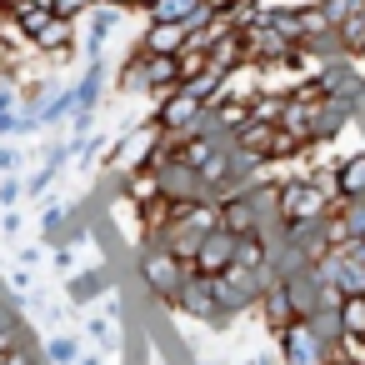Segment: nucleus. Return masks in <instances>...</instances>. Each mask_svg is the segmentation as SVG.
Segmentation results:
<instances>
[{
  "label": "nucleus",
  "instance_id": "1",
  "mask_svg": "<svg viewBox=\"0 0 365 365\" xmlns=\"http://www.w3.org/2000/svg\"><path fill=\"white\" fill-rule=\"evenodd\" d=\"M185 275H190V265H185L180 255H170L165 245L145 240V245L135 250V280H140V290H145L150 300L170 305V310H175V295H180Z\"/></svg>",
  "mask_w": 365,
  "mask_h": 365
},
{
  "label": "nucleus",
  "instance_id": "2",
  "mask_svg": "<svg viewBox=\"0 0 365 365\" xmlns=\"http://www.w3.org/2000/svg\"><path fill=\"white\" fill-rule=\"evenodd\" d=\"M340 200L315 180V175H295V180H280V205H275V225H310V220H325Z\"/></svg>",
  "mask_w": 365,
  "mask_h": 365
},
{
  "label": "nucleus",
  "instance_id": "3",
  "mask_svg": "<svg viewBox=\"0 0 365 365\" xmlns=\"http://www.w3.org/2000/svg\"><path fill=\"white\" fill-rule=\"evenodd\" d=\"M160 125L155 120H135V125H125V135L120 140H110V150H106V175H130V170H140V165H150V155H155V145H160Z\"/></svg>",
  "mask_w": 365,
  "mask_h": 365
},
{
  "label": "nucleus",
  "instance_id": "4",
  "mask_svg": "<svg viewBox=\"0 0 365 365\" xmlns=\"http://www.w3.org/2000/svg\"><path fill=\"white\" fill-rule=\"evenodd\" d=\"M155 125L165 135H200L205 130V101L190 96L185 86L170 96H155Z\"/></svg>",
  "mask_w": 365,
  "mask_h": 365
},
{
  "label": "nucleus",
  "instance_id": "5",
  "mask_svg": "<svg viewBox=\"0 0 365 365\" xmlns=\"http://www.w3.org/2000/svg\"><path fill=\"white\" fill-rule=\"evenodd\" d=\"M175 310L190 315V320H200V325H210V330H230V320H235V315L220 310L210 275H195V270L185 275V285H180V295H175Z\"/></svg>",
  "mask_w": 365,
  "mask_h": 365
},
{
  "label": "nucleus",
  "instance_id": "6",
  "mask_svg": "<svg viewBox=\"0 0 365 365\" xmlns=\"http://www.w3.org/2000/svg\"><path fill=\"white\" fill-rule=\"evenodd\" d=\"M275 340H280V365H325L330 355H340V350H335V345H330V340H325L310 320L285 325Z\"/></svg>",
  "mask_w": 365,
  "mask_h": 365
},
{
  "label": "nucleus",
  "instance_id": "7",
  "mask_svg": "<svg viewBox=\"0 0 365 365\" xmlns=\"http://www.w3.org/2000/svg\"><path fill=\"white\" fill-rule=\"evenodd\" d=\"M31 51L46 56V61H71V56H81V21L51 16V21L31 36Z\"/></svg>",
  "mask_w": 365,
  "mask_h": 365
},
{
  "label": "nucleus",
  "instance_id": "8",
  "mask_svg": "<svg viewBox=\"0 0 365 365\" xmlns=\"http://www.w3.org/2000/svg\"><path fill=\"white\" fill-rule=\"evenodd\" d=\"M155 175H160V200H170V205L210 200V190H205V180H200V170H195V165H185V160H165V165H155Z\"/></svg>",
  "mask_w": 365,
  "mask_h": 365
},
{
  "label": "nucleus",
  "instance_id": "9",
  "mask_svg": "<svg viewBox=\"0 0 365 365\" xmlns=\"http://www.w3.org/2000/svg\"><path fill=\"white\" fill-rule=\"evenodd\" d=\"M215 205H220V230H230V235H250V230H260V225H275V220H265V210L255 205L250 185L235 190V195H225V200H215Z\"/></svg>",
  "mask_w": 365,
  "mask_h": 365
},
{
  "label": "nucleus",
  "instance_id": "10",
  "mask_svg": "<svg viewBox=\"0 0 365 365\" xmlns=\"http://www.w3.org/2000/svg\"><path fill=\"white\" fill-rule=\"evenodd\" d=\"M230 265H235V235H230V230H210V235L200 240L190 270H195V275H220V270H230Z\"/></svg>",
  "mask_w": 365,
  "mask_h": 365
},
{
  "label": "nucleus",
  "instance_id": "11",
  "mask_svg": "<svg viewBox=\"0 0 365 365\" xmlns=\"http://www.w3.org/2000/svg\"><path fill=\"white\" fill-rule=\"evenodd\" d=\"M185 46H190V31L175 26V21H145V31H140L145 56H180Z\"/></svg>",
  "mask_w": 365,
  "mask_h": 365
},
{
  "label": "nucleus",
  "instance_id": "12",
  "mask_svg": "<svg viewBox=\"0 0 365 365\" xmlns=\"http://www.w3.org/2000/svg\"><path fill=\"white\" fill-rule=\"evenodd\" d=\"M110 270L106 265H91V270H76L71 280H66V300L71 305H96V300H106L110 295Z\"/></svg>",
  "mask_w": 365,
  "mask_h": 365
},
{
  "label": "nucleus",
  "instance_id": "13",
  "mask_svg": "<svg viewBox=\"0 0 365 365\" xmlns=\"http://www.w3.org/2000/svg\"><path fill=\"white\" fill-rule=\"evenodd\" d=\"M255 310H260V315H265V325H270V330H275V335H280V330H285V325H295V320H300V315H295V305H290V285H285V280H270V285H265V295H260V305H255Z\"/></svg>",
  "mask_w": 365,
  "mask_h": 365
},
{
  "label": "nucleus",
  "instance_id": "14",
  "mask_svg": "<svg viewBox=\"0 0 365 365\" xmlns=\"http://www.w3.org/2000/svg\"><path fill=\"white\" fill-rule=\"evenodd\" d=\"M71 91H76V110H101V101H106V61H86V76L71 81Z\"/></svg>",
  "mask_w": 365,
  "mask_h": 365
},
{
  "label": "nucleus",
  "instance_id": "15",
  "mask_svg": "<svg viewBox=\"0 0 365 365\" xmlns=\"http://www.w3.org/2000/svg\"><path fill=\"white\" fill-rule=\"evenodd\" d=\"M120 200H130V205H155L160 200V175H155V165H140V170H130V175H120Z\"/></svg>",
  "mask_w": 365,
  "mask_h": 365
},
{
  "label": "nucleus",
  "instance_id": "16",
  "mask_svg": "<svg viewBox=\"0 0 365 365\" xmlns=\"http://www.w3.org/2000/svg\"><path fill=\"white\" fill-rule=\"evenodd\" d=\"M335 200H365V150L340 155V165H335Z\"/></svg>",
  "mask_w": 365,
  "mask_h": 365
},
{
  "label": "nucleus",
  "instance_id": "17",
  "mask_svg": "<svg viewBox=\"0 0 365 365\" xmlns=\"http://www.w3.org/2000/svg\"><path fill=\"white\" fill-rule=\"evenodd\" d=\"M115 96H150V76H145V51L135 46L125 56V66L115 71Z\"/></svg>",
  "mask_w": 365,
  "mask_h": 365
},
{
  "label": "nucleus",
  "instance_id": "18",
  "mask_svg": "<svg viewBox=\"0 0 365 365\" xmlns=\"http://www.w3.org/2000/svg\"><path fill=\"white\" fill-rule=\"evenodd\" d=\"M145 76H150V96H170V91L185 86L175 56H145Z\"/></svg>",
  "mask_w": 365,
  "mask_h": 365
},
{
  "label": "nucleus",
  "instance_id": "19",
  "mask_svg": "<svg viewBox=\"0 0 365 365\" xmlns=\"http://www.w3.org/2000/svg\"><path fill=\"white\" fill-rule=\"evenodd\" d=\"M335 315H340V330H345V350L365 345V295H340Z\"/></svg>",
  "mask_w": 365,
  "mask_h": 365
},
{
  "label": "nucleus",
  "instance_id": "20",
  "mask_svg": "<svg viewBox=\"0 0 365 365\" xmlns=\"http://www.w3.org/2000/svg\"><path fill=\"white\" fill-rule=\"evenodd\" d=\"M41 355H46V365H76V360H81L76 330H56L51 340H41Z\"/></svg>",
  "mask_w": 365,
  "mask_h": 365
},
{
  "label": "nucleus",
  "instance_id": "21",
  "mask_svg": "<svg viewBox=\"0 0 365 365\" xmlns=\"http://www.w3.org/2000/svg\"><path fill=\"white\" fill-rule=\"evenodd\" d=\"M335 36H340V56L345 61H360L365 56V11H355L345 26H335Z\"/></svg>",
  "mask_w": 365,
  "mask_h": 365
},
{
  "label": "nucleus",
  "instance_id": "22",
  "mask_svg": "<svg viewBox=\"0 0 365 365\" xmlns=\"http://www.w3.org/2000/svg\"><path fill=\"white\" fill-rule=\"evenodd\" d=\"M71 110H76V91H71V86H61V91H56V96H51V101L36 110V115H41V130H56V125H61Z\"/></svg>",
  "mask_w": 365,
  "mask_h": 365
},
{
  "label": "nucleus",
  "instance_id": "23",
  "mask_svg": "<svg viewBox=\"0 0 365 365\" xmlns=\"http://www.w3.org/2000/svg\"><path fill=\"white\" fill-rule=\"evenodd\" d=\"M66 220H71V210H66V205H46V215H41V235L51 240V250H56V245H66Z\"/></svg>",
  "mask_w": 365,
  "mask_h": 365
},
{
  "label": "nucleus",
  "instance_id": "24",
  "mask_svg": "<svg viewBox=\"0 0 365 365\" xmlns=\"http://www.w3.org/2000/svg\"><path fill=\"white\" fill-rule=\"evenodd\" d=\"M86 335H91L101 350H115V345H120V335H115V320H110V315H91V320H86Z\"/></svg>",
  "mask_w": 365,
  "mask_h": 365
},
{
  "label": "nucleus",
  "instance_id": "25",
  "mask_svg": "<svg viewBox=\"0 0 365 365\" xmlns=\"http://www.w3.org/2000/svg\"><path fill=\"white\" fill-rule=\"evenodd\" d=\"M0 365H41V345H36V340L6 345V350H0Z\"/></svg>",
  "mask_w": 365,
  "mask_h": 365
},
{
  "label": "nucleus",
  "instance_id": "26",
  "mask_svg": "<svg viewBox=\"0 0 365 365\" xmlns=\"http://www.w3.org/2000/svg\"><path fill=\"white\" fill-rule=\"evenodd\" d=\"M26 200V175H0V210H16Z\"/></svg>",
  "mask_w": 365,
  "mask_h": 365
},
{
  "label": "nucleus",
  "instance_id": "27",
  "mask_svg": "<svg viewBox=\"0 0 365 365\" xmlns=\"http://www.w3.org/2000/svg\"><path fill=\"white\" fill-rule=\"evenodd\" d=\"M56 175H61L56 165H41V170H31V175H26V195H31V200H41V195L56 185Z\"/></svg>",
  "mask_w": 365,
  "mask_h": 365
},
{
  "label": "nucleus",
  "instance_id": "28",
  "mask_svg": "<svg viewBox=\"0 0 365 365\" xmlns=\"http://www.w3.org/2000/svg\"><path fill=\"white\" fill-rule=\"evenodd\" d=\"M335 210L345 215V225H350V235H355V240H365V200H340Z\"/></svg>",
  "mask_w": 365,
  "mask_h": 365
},
{
  "label": "nucleus",
  "instance_id": "29",
  "mask_svg": "<svg viewBox=\"0 0 365 365\" xmlns=\"http://www.w3.org/2000/svg\"><path fill=\"white\" fill-rule=\"evenodd\" d=\"M51 96H56V91H51L46 81H26V86H21V106H26V110H41Z\"/></svg>",
  "mask_w": 365,
  "mask_h": 365
},
{
  "label": "nucleus",
  "instance_id": "30",
  "mask_svg": "<svg viewBox=\"0 0 365 365\" xmlns=\"http://www.w3.org/2000/svg\"><path fill=\"white\" fill-rule=\"evenodd\" d=\"M51 6H56V16H66V21H86L101 0H51Z\"/></svg>",
  "mask_w": 365,
  "mask_h": 365
},
{
  "label": "nucleus",
  "instance_id": "31",
  "mask_svg": "<svg viewBox=\"0 0 365 365\" xmlns=\"http://www.w3.org/2000/svg\"><path fill=\"white\" fill-rule=\"evenodd\" d=\"M96 120H101V110H76V115H71V140L96 135Z\"/></svg>",
  "mask_w": 365,
  "mask_h": 365
},
{
  "label": "nucleus",
  "instance_id": "32",
  "mask_svg": "<svg viewBox=\"0 0 365 365\" xmlns=\"http://www.w3.org/2000/svg\"><path fill=\"white\" fill-rule=\"evenodd\" d=\"M21 165H26V155L11 140H0V175H21Z\"/></svg>",
  "mask_w": 365,
  "mask_h": 365
},
{
  "label": "nucleus",
  "instance_id": "33",
  "mask_svg": "<svg viewBox=\"0 0 365 365\" xmlns=\"http://www.w3.org/2000/svg\"><path fill=\"white\" fill-rule=\"evenodd\" d=\"M66 160H76V155H71V140H51L41 165H56V170H66Z\"/></svg>",
  "mask_w": 365,
  "mask_h": 365
},
{
  "label": "nucleus",
  "instance_id": "34",
  "mask_svg": "<svg viewBox=\"0 0 365 365\" xmlns=\"http://www.w3.org/2000/svg\"><path fill=\"white\" fill-rule=\"evenodd\" d=\"M51 265H56L61 275H76V245H56V250H51Z\"/></svg>",
  "mask_w": 365,
  "mask_h": 365
},
{
  "label": "nucleus",
  "instance_id": "35",
  "mask_svg": "<svg viewBox=\"0 0 365 365\" xmlns=\"http://www.w3.org/2000/svg\"><path fill=\"white\" fill-rule=\"evenodd\" d=\"M16 265L36 270V265H41V250H36V245H21V250H16Z\"/></svg>",
  "mask_w": 365,
  "mask_h": 365
},
{
  "label": "nucleus",
  "instance_id": "36",
  "mask_svg": "<svg viewBox=\"0 0 365 365\" xmlns=\"http://www.w3.org/2000/svg\"><path fill=\"white\" fill-rule=\"evenodd\" d=\"M0 230H6V235H21V215H16V210H6V220H0Z\"/></svg>",
  "mask_w": 365,
  "mask_h": 365
},
{
  "label": "nucleus",
  "instance_id": "37",
  "mask_svg": "<svg viewBox=\"0 0 365 365\" xmlns=\"http://www.w3.org/2000/svg\"><path fill=\"white\" fill-rule=\"evenodd\" d=\"M350 255H355V260L365 265V240H355V245H350Z\"/></svg>",
  "mask_w": 365,
  "mask_h": 365
},
{
  "label": "nucleus",
  "instance_id": "38",
  "mask_svg": "<svg viewBox=\"0 0 365 365\" xmlns=\"http://www.w3.org/2000/svg\"><path fill=\"white\" fill-rule=\"evenodd\" d=\"M101 360H106V355H81L76 365H101Z\"/></svg>",
  "mask_w": 365,
  "mask_h": 365
},
{
  "label": "nucleus",
  "instance_id": "39",
  "mask_svg": "<svg viewBox=\"0 0 365 365\" xmlns=\"http://www.w3.org/2000/svg\"><path fill=\"white\" fill-rule=\"evenodd\" d=\"M110 6H120V11H135V0H110Z\"/></svg>",
  "mask_w": 365,
  "mask_h": 365
},
{
  "label": "nucleus",
  "instance_id": "40",
  "mask_svg": "<svg viewBox=\"0 0 365 365\" xmlns=\"http://www.w3.org/2000/svg\"><path fill=\"white\" fill-rule=\"evenodd\" d=\"M150 6H155V0H135V11H150Z\"/></svg>",
  "mask_w": 365,
  "mask_h": 365
}]
</instances>
